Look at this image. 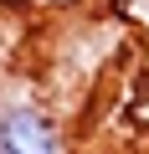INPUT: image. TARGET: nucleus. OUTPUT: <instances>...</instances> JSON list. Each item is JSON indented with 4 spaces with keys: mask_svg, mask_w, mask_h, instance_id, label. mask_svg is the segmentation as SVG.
<instances>
[{
    "mask_svg": "<svg viewBox=\"0 0 149 154\" xmlns=\"http://www.w3.org/2000/svg\"><path fill=\"white\" fill-rule=\"evenodd\" d=\"M0 154H62V134L41 103H11L0 113Z\"/></svg>",
    "mask_w": 149,
    "mask_h": 154,
    "instance_id": "1",
    "label": "nucleus"
}]
</instances>
